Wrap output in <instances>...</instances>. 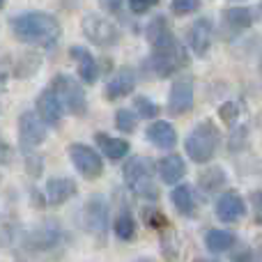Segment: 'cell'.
Listing matches in <instances>:
<instances>
[{"mask_svg": "<svg viewBox=\"0 0 262 262\" xmlns=\"http://www.w3.org/2000/svg\"><path fill=\"white\" fill-rule=\"evenodd\" d=\"M159 3H161V0H129V9L134 14H145Z\"/></svg>", "mask_w": 262, "mask_h": 262, "instance_id": "1f68e13d", "label": "cell"}, {"mask_svg": "<svg viewBox=\"0 0 262 262\" xmlns=\"http://www.w3.org/2000/svg\"><path fill=\"white\" fill-rule=\"evenodd\" d=\"M237 113H239V108H237L235 101H226V104L221 106V111H219L221 120H223V122H228V124L235 122V120H237Z\"/></svg>", "mask_w": 262, "mask_h": 262, "instance_id": "f546056e", "label": "cell"}, {"mask_svg": "<svg viewBox=\"0 0 262 262\" xmlns=\"http://www.w3.org/2000/svg\"><path fill=\"white\" fill-rule=\"evenodd\" d=\"M78 186L72 177H51L46 182V203L58 207V205H64L67 200H72L76 195Z\"/></svg>", "mask_w": 262, "mask_h": 262, "instance_id": "9a60e30c", "label": "cell"}, {"mask_svg": "<svg viewBox=\"0 0 262 262\" xmlns=\"http://www.w3.org/2000/svg\"><path fill=\"white\" fill-rule=\"evenodd\" d=\"M113 230H115V237H118V239L131 242L136 237V219H134V214L127 212V209L120 212L118 219H115V223H113Z\"/></svg>", "mask_w": 262, "mask_h": 262, "instance_id": "484cf974", "label": "cell"}, {"mask_svg": "<svg viewBox=\"0 0 262 262\" xmlns=\"http://www.w3.org/2000/svg\"><path fill=\"white\" fill-rule=\"evenodd\" d=\"M200 9V0H172L170 3V12L175 16H189V14L198 12Z\"/></svg>", "mask_w": 262, "mask_h": 262, "instance_id": "f1b7e54d", "label": "cell"}, {"mask_svg": "<svg viewBox=\"0 0 262 262\" xmlns=\"http://www.w3.org/2000/svg\"><path fill=\"white\" fill-rule=\"evenodd\" d=\"M60 242H62V228L55 221H44L23 235V246L28 251H35V253L55 249Z\"/></svg>", "mask_w": 262, "mask_h": 262, "instance_id": "ba28073f", "label": "cell"}, {"mask_svg": "<svg viewBox=\"0 0 262 262\" xmlns=\"http://www.w3.org/2000/svg\"><path fill=\"white\" fill-rule=\"evenodd\" d=\"M5 85H7V76H5V74L0 72V95L5 92Z\"/></svg>", "mask_w": 262, "mask_h": 262, "instance_id": "836d02e7", "label": "cell"}, {"mask_svg": "<svg viewBox=\"0 0 262 262\" xmlns=\"http://www.w3.org/2000/svg\"><path fill=\"white\" fill-rule=\"evenodd\" d=\"M260 76H262V60H260Z\"/></svg>", "mask_w": 262, "mask_h": 262, "instance_id": "d590c367", "label": "cell"}, {"mask_svg": "<svg viewBox=\"0 0 262 262\" xmlns=\"http://www.w3.org/2000/svg\"><path fill=\"white\" fill-rule=\"evenodd\" d=\"M134 108H136V115L143 120H154L159 115V106L149 97H143V95H138L134 99Z\"/></svg>", "mask_w": 262, "mask_h": 262, "instance_id": "83f0119b", "label": "cell"}, {"mask_svg": "<svg viewBox=\"0 0 262 262\" xmlns=\"http://www.w3.org/2000/svg\"><path fill=\"white\" fill-rule=\"evenodd\" d=\"M134 88H136V72L129 67H122V69H118V74H115L108 83H106L104 95L108 101H118V99H122V97L131 95Z\"/></svg>", "mask_w": 262, "mask_h": 262, "instance_id": "e0dca14e", "label": "cell"}, {"mask_svg": "<svg viewBox=\"0 0 262 262\" xmlns=\"http://www.w3.org/2000/svg\"><path fill=\"white\" fill-rule=\"evenodd\" d=\"M205 246L209 253H228L235 246V235L230 230H221V228H212L205 232Z\"/></svg>", "mask_w": 262, "mask_h": 262, "instance_id": "cb8c5ba5", "label": "cell"}, {"mask_svg": "<svg viewBox=\"0 0 262 262\" xmlns=\"http://www.w3.org/2000/svg\"><path fill=\"white\" fill-rule=\"evenodd\" d=\"M170 203L177 209V214L182 216H193L195 209H198V198H195L193 186L189 184H177L170 193Z\"/></svg>", "mask_w": 262, "mask_h": 262, "instance_id": "44dd1931", "label": "cell"}, {"mask_svg": "<svg viewBox=\"0 0 262 262\" xmlns=\"http://www.w3.org/2000/svg\"><path fill=\"white\" fill-rule=\"evenodd\" d=\"M145 138L154 145L157 149H172L177 145V131L166 120H157L145 131Z\"/></svg>", "mask_w": 262, "mask_h": 262, "instance_id": "ac0fdd59", "label": "cell"}, {"mask_svg": "<svg viewBox=\"0 0 262 262\" xmlns=\"http://www.w3.org/2000/svg\"><path fill=\"white\" fill-rule=\"evenodd\" d=\"M46 140V124L37 118L35 111H23L18 115V143L23 152H32Z\"/></svg>", "mask_w": 262, "mask_h": 262, "instance_id": "30bf717a", "label": "cell"}, {"mask_svg": "<svg viewBox=\"0 0 262 262\" xmlns=\"http://www.w3.org/2000/svg\"><path fill=\"white\" fill-rule=\"evenodd\" d=\"M108 221H111V209L104 195L95 193L85 200L83 205V228L97 239H104L108 232Z\"/></svg>", "mask_w": 262, "mask_h": 262, "instance_id": "52a82bcc", "label": "cell"}, {"mask_svg": "<svg viewBox=\"0 0 262 262\" xmlns=\"http://www.w3.org/2000/svg\"><path fill=\"white\" fill-rule=\"evenodd\" d=\"M145 35H147V41L152 44V49H166V46H170L177 41L175 35H172V30H170V26H168V21L163 16L152 18Z\"/></svg>", "mask_w": 262, "mask_h": 262, "instance_id": "7402d4cb", "label": "cell"}, {"mask_svg": "<svg viewBox=\"0 0 262 262\" xmlns=\"http://www.w3.org/2000/svg\"><path fill=\"white\" fill-rule=\"evenodd\" d=\"M226 180L228 177H226V172H223V168L212 166L198 175V186L203 191H207V193H214V191H219L223 184H226Z\"/></svg>", "mask_w": 262, "mask_h": 262, "instance_id": "d4e9b609", "label": "cell"}, {"mask_svg": "<svg viewBox=\"0 0 262 262\" xmlns=\"http://www.w3.org/2000/svg\"><path fill=\"white\" fill-rule=\"evenodd\" d=\"M69 55H72V60L76 62L81 81L88 83V85H92V83L99 78V62L95 60V55H92L88 49H83V46H72V49H69Z\"/></svg>", "mask_w": 262, "mask_h": 262, "instance_id": "2e32d148", "label": "cell"}, {"mask_svg": "<svg viewBox=\"0 0 262 262\" xmlns=\"http://www.w3.org/2000/svg\"><path fill=\"white\" fill-rule=\"evenodd\" d=\"M51 90H53L55 99L60 101L62 111L76 115V118L88 113L85 90H83V85L74 76H69V74H55L53 81H51Z\"/></svg>", "mask_w": 262, "mask_h": 262, "instance_id": "277c9868", "label": "cell"}, {"mask_svg": "<svg viewBox=\"0 0 262 262\" xmlns=\"http://www.w3.org/2000/svg\"><path fill=\"white\" fill-rule=\"evenodd\" d=\"M219 140H221V131L216 129V124L212 120H203L186 136L184 140L186 157L195 163H209L214 159V154H216Z\"/></svg>", "mask_w": 262, "mask_h": 262, "instance_id": "3957f363", "label": "cell"}, {"mask_svg": "<svg viewBox=\"0 0 262 262\" xmlns=\"http://www.w3.org/2000/svg\"><path fill=\"white\" fill-rule=\"evenodd\" d=\"M35 113L46 127H58L60 124V120H62V106H60V101L55 99V95H53L51 88L37 95Z\"/></svg>", "mask_w": 262, "mask_h": 262, "instance_id": "5bb4252c", "label": "cell"}, {"mask_svg": "<svg viewBox=\"0 0 262 262\" xmlns=\"http://www.w3.org/2000/svg\"><path fill=\"white\" fill-rule=\"evenodd\" d=\"M157 172L163 184L177 186L182 182V177L186 175V161L180 154H168V157H163L161 161L157 163Z\"/></svg>", "mask_w": 262, "mask_h": 262, "instance_id": "d6986e66", "label": "cell"}, {"mask_svg": "<svg viewBox=\"0 0 262 262\" xmlns=\"http://www.w3.org/2000/svg\"><path fill=\"white\" fill-rule=\"evenodd\" d=\"M12 32L18 41L32 46H53L60 39V23L44 12H23L12 18Z\"/></svg>", "mask_w": 262, "mask_h": 262, "instance_id": "6da1fadb", "label": "cell"}, {"mask_svg": "<svg viewBox=\"0 0 262 262\" xmlns=\"http://www.w3.org/2000/svg\"><path fill=\"white\" fill-rule=\"evenodd\" d=\"M5 7V0H0V9H3Z\"/></svg>", "mask_w": 262, "mask_h": 262, "instance_id": "e575fe53", "label": "cell"}, {"mask_svg": "<svg viewBox=\"0 0 262 262\" xmlns=\"http://www.w3.org/2000/svg\"><path fill=\"white\" fill-rule=\"evenodd\" d=\"M124 184L134 195L143 200H157L159 198V186L154 182V166L147 157H131L124 163Z\"/></svg>", "mask_w": 262, "mask_h": 262, "instance_id": "7a4b0ae2", "label": "cell"}, {"mask_svg": "<svg viewBox=\"0 0 262 262\" xmlns=\"http://www.w3.org/2000/svg\"><path fill=\"white\" fill-rule=\"evenodd\" d=\"M198 262H205V260H198Z\"/></svg>", "mask_w": 262, "mask_h": 262, "instance_id": "74e56055", "label": "cell"}, {"mask_svg": "<svg viewBox=\"0 0 262 262\" xmlns=\"http://www.w3.org/2000/svg\"><path fill=\"white\" fill-rule=\"evenodd\" d=\"M143 262H147V260H143Z\"/></svg>", "mask_w": 262, "mask_h": 262, "instance_id": "f35d334b", "label": "cell"}, {"mask_svg": "<svg viewBox=\"0 0 262 262\" xmlns=\"http://www.w3.org/2000/svg\"><path fill=\"white\" fill-rule=\"evenodd\" d=\"M232 3H239V0H232Z\"/></svg>", "mask_w": 262, "mask_h": 262, "instance_id": "8d00e7d4", "label": "cell"}, {"mask_svg": "<svg viewBox=\"0 0 262 262\" xmlns=\"http://www.w3.org/2000/svg\"><path fill=\"white\" fill-rule=\"evenodd\" d=\"M216 219L223 223H237L246 216V203L237 191H226L216 198Z\"/></svg>", "mask_w": 262, "mask_h": 262, "instance_id": "4fadbf2b", "label": "cell"}, {"mask_svg": "<svg viewBox=\"0 0 262 262\" xmlns=\"http://www.w3.org/2000/svg\"><path fill=\"white\" fill-rule=\"evenodd\" d=\"M186 62H189V55L182 49L180 41H175V44L166 46V49H152L145 64L157 78H168L172 74H177L180 69H184Z\"/></svg>", "mask_w": 262, "mask_h": 262, "instance_id": "5b68a950", "label": "cell"}, {"mask_svg": "<svg viewBox=\"0 0 262 262\" xmlns=\"http://www.w3.org/2000/svg\"><path fill=\"white\" fill-rule=\"evenodd\" d=\"M223 26L232 32H244L253 26V9L249 7H228L223 12Z\"/></svg>", "mask_w": 262, "mask_h": 262, "instance_id": "603a6c76", "label": "cell"}, {"mask_svg": "<svg viewBox=\"0 0 262 262\" xmlns=\"http://www.w3.org/2000/svg\"><path fill=\"white\" fill-rule=\"evenodd\" d=\"M81 30L88 37V41H92L95 46L108 49V46H115L120 41V28L108 16H104V14H97V12L85 14L81 18Z\"/></svg>", "mask_w": 262, "mask_h": 262, "instance_id": "8992f818", "label": "cell"}, {"mask_svg": "<svg viewBox=\"0 0 262 262\" xmlns=\"http://www.w3.org/2000/svg\"><path fill=\"white\" fill-rule=\"evenodd\" d=\"M115 127L122 134H134L138 127V115L129 108H118L115 111Z\"/></svg>", "mask_w": 262, "mask_h": 262, "instance_id": "4316f807", "label": "cell"}, {"mask_svg": "<svg viewBox=\"0 0 262 262\" xmlns=\"http://www.w3.org/2000/svg\"><path fill=\"white\" fill-rule=\"evenodd\" d=\"M99 5L106 9V12H120L122 9V0H99Z\"/></svg>", "mask_w": 262, "mask_h": 262, "instance_id": "d6a6232c", "label": "cell"}, {"mask_svg": "<svg viewBox=\"0 0 262 262\" xmlns=\"http://www.w3.org/2000/svg\"><path fill=\"white\" fill-rule=\"evenodd\" d=\"M69 159H72L74 168H76L85 180H97V177L104 172V161H101L99 152L92 149L90 145H83V143L69 145Z\"/></svg>", "mask_w": 262, "mask_h": 262, "instance_id": "9c48e42d", "label": "cell"}, {"mask_svg": "<svg viewBox=\"0 0 262 262\" xmlns=\"http://www.w3.org/2000/svg\"><path fill=\"white\" fill-rule=\"evenodd\" d=\"M95 140H97V145H99L101 154H104L108 161L118 163L129 154V140H124V138H113V136L104 134V131H97Z\"/></svg>", "mask_w": 262, "mask_h": 262, "instance_id": "ffe728a7", "label": "cell"}, {"mask_svg": "<svg viewBox=\"0 0 262 262\" xmlns=\"http://www.w3.org/2000/svg\"><path fill=\"white\" fill-rule=\"evenodd\" d=\"M145 221H147V226L152 228H166V216H163L161 212H157V209H145Z\"/></svg>", "mask_w": 262, "mask_h": 262, "instance_id": "4dcf8cb0", "label": "cell"}, {"mask_svg": "<svg viewBox=\"0 0 262 262\" xmlns=\"http://www.w3.org/2000/svg\"><path fill=\"white\" fill-rule=\"evenodd\" d=\"M193 99H195L193 78L191 76L177 78V81L170 85V92H168V113L175 115V118L186 115L191 108H193Z\"/></svg>", "mask_w": 262, "mask_h": 262, "instance_id": "8fae6325", "label": "cell"}, {"mask_svg": "<svg viewBox=\"0 0 262 262\" xmlns=\"http://www.w3.org/2000/svg\"><path fill=\"white\" fill-rule=\"evenodd\" d=\"M186 44H189L191 53L195 58H205L214 44V23L212 18L200 16L191 23L189 32H186Z\"/></svg>", "mask_w": 262, "mask_h": 262, "instance_id": "7c38bea8", "label": "cell"}]
</instances>
